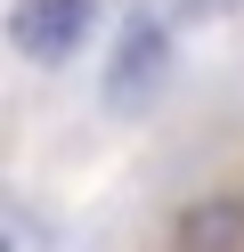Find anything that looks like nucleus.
Listing matches in <instances>:
<instances>
[{
	"label": "nucleus",
	"mask_w": 244,
	"mask_h": 252,
	"mask_svg": "<svg viewBox=\"0 0 244 252\" xmlns=\"http://www.w3.org/2000/svg\"><path fill=\"white\" fill-rule=\"evenodd\" d=\"M171 252H244V195H204L179 212Z\"/></svg>",
	"instance_id": "obj_3"
},
{
	"label": "nucleus",
	"mask_w": 244,
	"mask_h": 252,
	"mask_svg": "<svg viewBox=\"0 0 244 252\" xmlns=\"http://www.w3.org/2000/svg\"><path fill=\"white\" fill-rule=\"evenodd\" d=\"M90 8H98V0H16V8H8V41H16V57H33V65L73 57L81 33H90Z\"/></svg>",
	"instance_id": "obj_1"
},
{
	"label": "nucleus",
	"mask_w": 244,
	"mask_h": 252,
	"mask_svg": "<svg viewBox=\"0 0 244 252\" xmlns=\"http://www.w3.org/2000/svg\"><path fill=\"white\" fill-rule=\"evenodd\" d=\"M163 65H171V33H163L155 17H130L122 41H114V57H106V98L114 106H139L146 90L163 82Z\"/></svg>",
	"instance_id": "obj_2"
},
{
	"label": "nucleus",
	"mask_w": 244,
	"mask_h": 252,
	"mask_svg": "<svg viewBox=\"0 0 244 252\" xmlns=\"http://www.w3.org/2000/svg\"><path fill=\"white\" fill-rule=\"evenodd\" d=\"M220 8H244V0H187V17H220Z\"/></svg>",
	"instance_id": "obj_4"
}]
</instances>
